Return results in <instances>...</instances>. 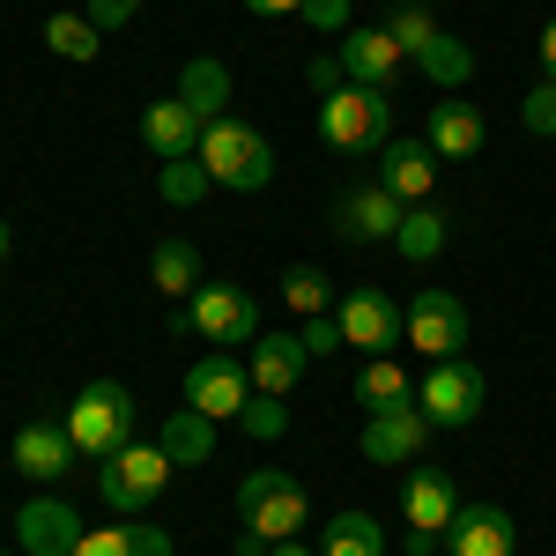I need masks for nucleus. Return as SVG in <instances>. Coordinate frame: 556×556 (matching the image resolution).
I'll return each instance as SVG.
<instances>
[{
	"label": "nucleus",
	"instance_id": "obj_1",
	"mask_svg": "<svg viewBox=\"0 0 556 556\" xmlns=\"http://www.w3.org/2000/svg\"><path fill=\"white\" fill-rule=\"evenodd\" d=\"M67 438H75V453L83 460H112L119 445H134V430H141V401H134L119 379H89L75 401H67Z\"/></svg>",
	"mask_w": 556,
	"mask_h": 556
},
{
	"label": "nucleus",
	"instance_id": "obj_2",
	"mask_svg": "<svg viewBox=\"0 0 556 556\" xmlns=\"http://www.w3.org/2000/svg\"><path fill=\"white\" fill-rule=\"evenodd\" d=\"M319 141L342 149V156H379L393 141V97L364 83H342L334 97H319Z\"/></svg>",
	"mask_w": 556,
	"mask_h": 556
},
{
	"label": "nucleus",
	"instance_id": "obj_3",
	"mask_svg": "<svg viewBox=\"0 0 556 556\" xmlns=\"http://www.w3.org/2000/svg\"><path fill=\"white\" fill-rule=\"evenodd\" d=\"M178 334H201V342H223V349H253L267 327H260V298L253 290H238V282H201L193 298L172 312Z\"/></svg>",
	"mask_w": 556,
	"mask_h": 556
},
{
	"label": "nucleus",
	"instance_id": "obj_4",
	"mask_svg": "<svg viewBox=\"0 0 556 556\" xmlns=\"http://www.w3.org/2000/svg\"><path fill=\"white\" fill-rule=\"evenodd\" d=\"M172 475L178 468H172L164 445H141V438H134V445H119L112 460H97V497H104L119 519H141L164 490H172Z\"/></svg>",
	"mask_w": 556,
	"mask_h": 556
},
{
	"label": "nucleus",
	"instance_id": "obj_5",
	"mask_svg": "<svg viewBox=\"0 0 556 556\" xmlns=\"http://www.w3.org/2000/svg\"><path fill=\"white\" fill-rule=\"evenodd\" d=\"M201 164H208L215 186H230V193H260L267 178H275V149H267V134L245 127V119H208L201 134Z\"/></svg>",
	"mask_w": 556,
	"mask_h": 556
},
{
	"label": "nucleus",
	"instance_id": "obj_6",
	"mask_svg": "<svg viewBox=\"0 0 556 556\" xmlns=\"http://www.w3.org/2000/svg\"><path fill=\"white\" fill-rule=\"evenodd\" d=\"M238 519H245V534H260V542L275 549V542H298V534H304L312 505H304L298 475H282V468H253L245 482H238Z\"/></svg>",
	"mask_w": 556,
	"mask_h": 556
},
{
	"label": "nucleus",
	"instance_id": "obj_7",
	"mask_svg": "<svg viewBox=\"0 0 556 556\" xmlns=\"http://www.w3.org/2000/svg\"><path fill=\"white\" fill-rule=\"evenodd\" d=\"M482 401H490V371L475 364V356H445V364H430V379L416 386V408H424L430 430H468L482 416Z\"/></svg>",
	"mask_w": 556,
	"mask_h": 556
},
{
	"label": "nucleus",
	"instance_id": "obj_8",
	"mask_svg": "<svg viewBox=\"0 0 556 556\" xmlns=\"http://www.w3.org/2000/svg\"><path fill=\"white\" fill-rule=\"evenodd\" d=\"M334 319H342V342L364 349V356H393V349L408 342V312L386 298V290H371V282L342 290L334 298Z\"/></svg>",
	"mask_w": 556,
	"mask_h": 556
},
{
	"label": "nucleus",
	"instance_id": "obj_9",
	"mask_svg": "<svg viewBox=\"0 0 556 556\" xmlns=\"http://www.w3.org/2000/svg\"><path fill=\"white\" fill-rule=\"evenodd\" d=\"M408 349H424L430 364H445V356H460L468 349V304L453 298V290H416L408 298Z\"/></svg>",
	"mask_w": 556,
	"mask_h": 556
},
{
	"label": "nucleus",
	"instance_id": "obj_10",
	"mask_svg": "<svg viewBox=\"0 0 556 556\" xmlns=\"http://www.w3.org/2000/svg\"><path fill=\"white\" fill-rule=\"evenodd\" d=\"M401 215H408V201L386 193L379 178L371 186H349L342 201H334V238H349V245H393Z\"/></svg>",
	"mask_w": 556,
	"mask_h": 556
},
{
	"label": "nucleus",
	"instance_id": "obj_11",
	"mask_svg": "<svg viewBox=\"0 0 556 556\" xmlns=\"http://www.w3.org/2000/svg\"><path fill=\"white\" fill-rule=\"evenodd\" d=\"M253 401V379H245V356H230V349H208L193 371H186V408H201V416H238Z\"/></svg>",
	"mask_w": 556,
	"mask_h": 556
},
{
	"label": "nucleus",
	"instance_id": "obj_12",
	"mask_svg": "<svg viewBox=\"0 0 556 556\" xmlns=\"http://www.w3.org/2000/svg\"><path fill=\"white\" fill-rule=\"evenodd\" d=\"M342 75L364 89H379V97H393V83H401V67H408V52L393 45V30L386 23H364V30H342Z\"/></svg>",
	"mask_w": 556,
	"mask_h": 556
},
{
	"label": "nucleus",
	"instance_id": "obj_13",
	"mask_svg": "<svg viewBox=\"0 0 556 556\" xmlns=\"http://www.w3.org/2000/svg\"><path fill=\"white\" fill-rule=\"evenodd\" d=\"M364 460H379V468H416L424 460V445H430V424H424V408L408 401V408H386V416H364Z\"/></svg>",
	"mask_w": 556,
	"mask_h": 556
},
{
	"label": "nucleus",
	"instance_id": "obj_14",
	"mask_svg": "<svg viewBox=\"0 0 556 556\" xmlns=\"http://www.w3.org/2000/svg\"><path fill=\"white\" fill-rule=\"evenodd\" d=\"M401 519H408V534H445L453 519H460V490H453V475L416 460L408 482H401Z\"/></svg>",
	"mask_w": 556,
	"mask_h": 556
},
{
	"label": "nucleus",
	"instance_id": "obj_15",
	"mask_svg": "<svg viewBox=\"0 0 556 556\" xmlns=\"http://www.w3.org/2000/svg\"><path fill=\"white\" fill-rule=\"evenodd\" d=\"M201 134H208V119L186 104V97H156L149 112H141V141H149V156L156 164H178V156H201Z\"/></svg>",
	"mask_w": 556,
	"mask_h": 556
},
{
	"label": "nucleus",
	"instance_id": "obj_16",
	"mask_svg": "<svg viewBox=\"0 0 556 556\" xmlns=\"http://www.w3.org/2000/svg\"><path fill=\"white\" fill-rule=\"evenodd\" d=\"M15 542H23V556H75V542H83V513L60 505V497H30V505L15 513Z\"/></svg>",
	"mask_w": 556,
	"mask_h": 556
},
{
	"label": "nucleus",
	"instance_id": "obj_17",
	"mask_svg": "<svg viewBox=\"0 0 556 556\" xmlns=\"http://www.w3.org/2000/svg\"><path fill=\"white\" fill-rule=\"evenodd\" d=\"M8 453H15V468L30 475V482H60V475H75V468H83V453H75L67 424H23Z\"/></svg>",
	"mask_w": 556,
	"mask_h": 556
},
{
	"label": "nucleus",
	"instance_id": "obj_18",
	"mask_svg": "<svg viewBox=\"0 0 556 556\" xmlns=\"http://www.w3.org/2000/svg\"><path fill=\"white\" fill-rule=\"evenodd\" d=\"M304 342L298 334H260L253 349H245V379H253V393H275V401H290L304 379Z\"/></svg>",
	"mask_w": 556,
	"mask_h": 556
},
{
	"label": "nucleus",
	"instance_id": "obj_19",
	"mask_svg": "<svg viewBox=\"0 0 556 556\" xmlns=\"http://www.w3.org/2000/svg\"><path fill=\"white\" fill-rule=\"evenodd\" d=\"M519 527L505 505H460V519L445 527V556H513Z\"/></svg>",
	"mask_w": 556,
	"mask_h": 556
},
{
	"label": "nucleus",
	"instance_id": "obj_20",
	"mask_svg": "<svg viewBox=\"0 0 556 556\" xmlns=\"http://www.w3.org/2000/svg\"><path fill=\"white\" fill-rule=\"evenodd\" d=\"M379 186L386 193H401L408 208L438 193V149L430 141H386L379 149Z\"/></svg>",
	"mask_w": 556,
	"mask_h": 556
},
{
	"label": "nucleus",
	"instance_id": "obj_21",
	"mask_svg": "<svg viewBox=\"0 0 556 556\" xmlns=\"http://www.w3.org/2000/svg\"><path fill=\"white\" fill-rule=\"evenodd\" d=\"M75 556H172V534L149 519H112V527H89Z\"/></svg>",
	"mask_w": 556,
	"mask_h": 556
},
{
	"label": "nucleus",
	"instance_id": "obj_22",
	"mask_svg": "<svg viewBox=\"0 0 556 556\" xmlns=\"http://www.w3.org/2000/svg\"><path fill=\"white\" fill-rule=\"evenodd\" d=\"M482 112H475V104H430V149H438V164H468L475 149H482Z\"/></svg>",
	"mask_w": 556,
	"mask_h": 556
},
{
	"label": "nucleus",
	"instance_id": "obj_23",
	"mask_svg": "<svg viewBox=\"0 0 556 556\" xmlns=\"http://www.w3.org/2000/svg\"><path fill=\"white\" fill-rule=\"evenodd\" d=\"M156 445L172 453V468H201V460H215V416H201V408H178V416H164Z\"/></svg>",
	"mask_w": 556,
	"mask_h": 556
},
{
	"label": "nucleus",
	"instance_id": "obj_24",
	"mask_svg": "<svg viewBox=\"0 0 556 556\" xmlns=\"http://www.w3.org/2000/svg\"><path fill=\"white\" fill-rule=\"evenodd\" d=\"M445 238H453V223H445V208H430V201H416V208L401 215V230H393V253L408 260V267H424V260L445 253Z\"/></svg>",
	"mask_w": 556,
	"mask_h": 556
},
{
	"label": "nucleus",
	"instance_id": "obj_25",
	"mask_svg": "<svg viewBox=\"0 0 556 556\" xmlns=\"http://www.w3.org/2000/svg\"><path fill=\"white\" fill-rule=\"evenodd\" d=\"M178 97H186L201 119H223V112H230V67L208 60V52H201V60H186V67H178Z\"/></svg>",
	"mask_w": 556,
	"mask_h": 556
},
{
	"label": "nucleus",
	"instance_id": "obj_26",
	"mask_svg": "<svg viewBox=\"0 0 556 556\" xmlns=\"http://www.w3.org/2000/svg\"><path fill=\"white\" fill-rule=\"evenodd\" d=\"M319 556H386L379 513H334L319 527Z\"/></svg>",
	"mask_w": 556,
	"mask_h": 556
},
{
	"label": "nucleus",
	"instance_id": "obj_27",
	"mask_svg": "<svg viewBox=\"0 0 556 556\" xmlns=\"http://www.w3.org/2000/svg\"><path fill=\"white\" fill-rule=\"evenodd\" d=\"M45 52H52V60H97V52H104V30H97V23H89V15H75V8H52V15H45Z\"/></svg>",
	"mask_w": 556,
	"mask_h": 556
},
{
	"label": "nucleus",
	"instance_id": "obj_28",
	"mask_svg": "<svg viewBox=\"0 0 556 556\" xmlns=\"http://www.w3.org/2000/svg\"><path fill=\"white\" fill-rule=\"evenodd\" d=\"M356 401H364L371 416H386V408H408V401H416V386H408V371H401L393 356H364V379H356Z\"/></svg>",
	"mask_w": 556,
	"mask_h": 556
},
{
	"label": "nucleus",
	"instance_id": "obj_29",
	"mask_svg": "<svg viewBox=\"0 0 556 556\" xmlns=\"http://www.w3.org/2000/svg\"><path fill=\"white\" fill-rule=\"evenodd\" d=\"M149 275H156V290H164V298H193V290H201V245H186V238H164V245H156V267H149Z\"/></svg>",
	"mask_w": 556,
	"mask_h": 556
},
{
	"label": "nucleus",
	"instance_id": "obj_30",
	"mask_svg": "<svg viewBox=\"0 0 556 556\" xmlns=\"http://www.w3.org/2000/svg\"><path fill=\"white\" fill-rule=\"evenodd\" d=\"M416 67H424V75H430L438 89H460V83L475 75V52H468L460 38H453V30H438V38H430L424 52H416Z\"/></svg>",
	"mask_w": 556,
	"mask_h": 556
},
{
	"label": "nucleus",
	"instance_id": "obj_31",
	"mask_svg": "<svg viewBox=\"0 0 556 556\" xmlns=\"http://www.w3.org/2000/svg\"><path fill=\"white\" fill-rule=\"evenodd\" d=\"M386 30H393V45H401V52L416 60V52L438 38V15H430L424 0H393V8H386Z\"/></svg>",
	"mask_w": 556,
	"mask_h": 556
},
{
	"label": "nucleus",
	"instance_id": "obj_32",
	"mask_svg": "<svg viewBox=\"0 0 556 556\" xmlns=\"http://www.w3.org/2000/svg\"><path fill=\"white\" fill-rule=\"evenodd\" d=\"M201 186H215L201 156H178V164H164V178H156V193H164L172 208H193V201H201Z\"/></svg>",
	"mask_w": 556,
	"mask_h": 556
},
{
	"label": "nucleus",
	"instance_id": "obj_33",
	"mask_svg": "<svg viewBox=\"0 0 556 556\" xmlns=\"http://www.w3.org/2000/svg\"><path fill=\"white\" fill-rule=\"evenodd\" d=\"M282 298L312 319V312H334V282H327L319 267H290V275H282Z\"/></svg>",
	"mask_w": 556,
	"mask_h": 556
},
{
	"label": "nucleus",
	"instance_id": "obj_34",
	"mask_svg": "<svg viewBox=\"0 0 556 556\" xmlns=\"http://www.w3.org/2000/svg\"><path fill=\"white\" fill-rule=\"evenodd\" d=\"M238 424H245V438H282V430H290V408H282L275 393H253V401L238 408Z\"/></svg>",
	"mask_w": 556,
	"mask_h": 556
},
{
	"label": "nucleus",
	"instance_id": "obj_35",
	"mask_svg": "<svg viewBox=\"0 0 556 556\" xmlns=\"http://www.w3.org/2000/svg\"><path fill=\"white\" fill-rule=\"evenodd\" d=\"M519 127H527V134H542V141L556 134V83H549V75L527 89V104H519Z\"/></svg>",
	"mask_w": 556,
	"mask_h": 556
},
{
	"label": "nucleus",
	"instance_id": "obj_36",
	"mask_svg": "<svg viewBox=\"0 0 556 556\" xmlns=\"http://www.w3.org/2000/svg\"><path fill=\"white\" fill-rule=\"evenodd\" d=\"M298 342H304V356H334V349H349V342H342V319H334V312H312V319L298 327Z\"/></svg>",
	"mask_w": 556,
	"mask_h": 556
},
{
	"label": "nucleus",
	"instance_id": "obj_37",
	"mask_svg": "<svg viewBox=\"0 0 556 556\" xmlns=\"http://www.w3.org/2000/svg\"><path fill=\"white\" fill-rule=\"evenodd\" d=\"M83 15L97 30H127L134 15H141V0H83Z\"/></svg>",
	"mask_w": 556,
	"mask_h": 556
},
{
	"label": "nucleus",
	"instance_id": "obj_38",
	"mask_svg": "<svg viewBox=\"0 0 556 556\" xmlns=\"http://www.w3.org/2000/svg\"><path fill=\"white\" fill-rule=\"evenodd\" d=\"M304 83H312V97H334V89H342L349 75H342V60H334V52H312V67H304Z\"/></svg>",
	"mask_w": 556,
	"mask_h": 556
},
{
	"label": "nucleus",
	"instance_id": "obj_39",
	"mask_svg": "<svg viewBox=\"0 0 556 556\" xmlns=\"http://www.w3.org/2000/svg\"><path fill=\"white\" fill-rule=\"evenodd\" d=\"M298 15L312 23V30H327V38H334V30H349V0H304Z\"/></svg>",
	"mask_w": 556,
	"mask_h": 556
},
{
	"label": "nucleus",
	"instance_id": "obj_40",
	"mask_svg": "<svg viewBox=\"0 0 556 556\" xmlns=\"http://www.w3.org/2000/svg\"><path fill=\"white\" fill-rule=\"evenodd\" d=\"M238 8H245V15H298L304 0H238Z\"/></svg>",
	"mask_w": 556,
	"mask_h": 556
},
{
	"label": "nucleus",
	"instance_id": "obj_41",
	"mask_svg": "<svg viewBox=\"0 0 556 556\" xmlns=\"http://www.w3.org/2000/svg\"><path fill=\"white\" fill-rule=\"evenodd\" d=\"M542 75H549V83H556V23H549V30H542Z\"/></svg>",
	"mask_w": 556,
	"mask_h": 556
},
{
	"label": "nucleus",
	"instance_id": "obj_42",
	"mask_svg": "<svg viewBox=\"0 0 556 556\" xmlns=\"http://www.w3.org/2000/svg\"><path fill=\"white\" fill-rule=\"evenodd\" d=\"M267 556H319V549H312V542H304V534H298V542H275V549H267Z\"/></svg>",
	"mask_w": 556,
	"mask_h": 556
},
{
	"label": "nucleus",
	"instance_id": "obj_43",
	"mask_svg": "<svg viewBox=\"0 0 556 556\" xmlns=\"http://www.w3.org/2000/svg\"><path fill=\"white\" fill-rule=\"evenodd\" d=\"M230 556H267V542H260V534H238V549Z\"/></svg>",
	"mask_w": 556,
	"mask_h": 556
},
{
	"label": "nucleus",
	"instance_id": "obj_44",
	"mask_svg": "<svg viewBox=\"0 0 556 556\" xmlns=\"http://www.w3.org/2000/svg\"><path fill=\"white\" fill-rule=\"evenodd\" d=\"M0 260H8V215H0Z\"/></svg>",
	"mask_w": 556,
	"mask_h": 556
},
{
	"label": "nucleus",
	"instance_id": "obj_45",
	"mask_svg": "<svg viewBox=\"0 0 556 556\" xmlns=\"http://www.w3.org/2000/svg\"><path fill=\"white\" fill-rule=\"evenodd\" d=\"M0 556H8V549H0Z\"/></svg>",
	"mask_w": 556,
	"mask_h": 556
}]
</instances>
